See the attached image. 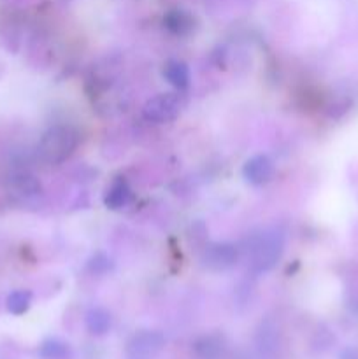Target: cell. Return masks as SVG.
Listing matches in <instances>:
<instances>
[{
  "label": "cell",
  "mask_w": 358,
  "mask_h": 359,
  "mask_svg": "<svg viewBox=\"0 0 358 359\" xmlns=\"http://www.w3.org/2000/svg\"><path fill=\"white\" fill-rule=\"evenodd\" d=\"M79 146V133L67 125H55L42 133L39 140V154L46 163L58 165L69 160Z\"/></svg>",
  "instance_id": "6da1fadb"
},
{
  "label": "cell",
  "mask_w": 358,
  "mask_h": 359,
  "mask_svg": "<svg viewBox=\"0 0 358 359\" xmlns=\"http://www.w3.org/2000/svg\"><path fill=\"white\" fill-rule=\"evenodd\" d=\"M340 359H358V353L353 349H347L340 354Z\"/></svg>",
  "instance_id": "9a60e30c"
},
{
  "label": "cell",
  "mask_w": 358,
  "mask_h": 359,
  "mask_svg": "<svg viewBox=\"0 0 358 359\" xmlns=\"http://www.w3.org/2000/svg\"><path fill=\"white\" fill-rule=\"evenodd\" d=\"M32 305V293L27 290H16L7 297L6 309L13 316H21L30 309Z\"/></svg>",
  "instance_id": "4fadbf2b"
},
{
  "label": "cell",
  "mask_w": 358,
  "mask_h": 359,
  "mask_svg": "<svg viewBox=\"0 0 358 359\" xmlns=\"http://www.w3.org/2000/svg\"><path fill=\"white\" fill-rule=\"evenodd\" d=\"M284 238L277 230H263L248 241L246 258L255 272H267L279 262L283 255Z\"/></svg>",
  "instance_id": "7a4b0ae2"
},
{
  "label": "cell",
  "mask_w": 358,
  "mask_h": 359,
  "mask_svg": "<svg viewBox=\"0 0 358 359\" xmlns=\"http://www.w3.org/2000/svg\"><path fill=\"white\" fill-rule=\"evenodd\" d=\"M111 314L105 309H91L86 314V328L91 335L102 337L111 330Z\"/></svg>",
  "instance_id": "8fae6325"
},
{
  "label": "cell",
  "mask_w": 358,
  "mask_h": 359,
  "mask_svg": "<svg viewBox=\"0 0 358 359\" xmlns=\"http://www.w3.org/2000/svg\"><path fill=\"white\" fill-rule=\"evenodd\" d=\"M164 23L174 35H188L195 28V18L185 9H172L165 14Z\"/></svg>",
  "instance_id": "9c48e42d"
},
{
  "label": "cell",
  "mask_w": 358,
  "mask_h": 359,
  "mask_svg": "<svg viewBox=\"0 0 358 359\" xmlns=\"http://www.w3.org/2000/svg\"><path fill=\"white\" fill-rule=\"evenodd\" d=\"M7 191L18 202H28V200L39 196L42 186L34 174L27 170H16L7 177Z\"/></svg>",
  "instance_id": "5b68a950"
},
{
  "label": "cell",
  "mask_w": 358,
  "mask_h": 359,
  "mask_svg": "<svg viewBox=\"0 0 358 359\" xmlns=\"http://www.w3.org/2000/svg\"><path fill=\"white\" fill-rule=\"evenodd\" d=\"M193 353L199 359H221L225 354L223 340L214 335H204L193 344Z\"/></svg>",
  "instance_id": "30bf717a"
},
{
  "label": "cell",
  "mask_w": 358,
  "mask_h": 359,
  "mask_svg": "<svg viewBox=\"0 0 358 359\" xmlns=\"http://www.w3.org/2000/svg\"><path fill=\"white\" fill-rule=\"evenodd\" d=\"M132 189H130L128 182L123 181V179H118V181L112 182L107 188L104 196V202L107 205V209L111 210H121L126 209V207L132 203Z\"/></svg>",
  "instance_id": "ba28073f"
},
{
  "label": "cell",
  "mask_w": 358,
  "mask_h": 359,
  "mask_svg": "<svg viewBox=\"0 0 358 359\" xmlns=\"http://www.w3.org/2000/svg\"><path fill=\"white\" fill-rule=\"evenodd\" d=\"M164 346L165 337L160 332L144 330L126 342L125 359H157Z\"/></svg>",
  "instance_id": "3957f363"
},
{
  "label": "cell",
  "mask_w": 358,
  "mask_h": 359,
  "mask_svg": "<svg viewBox=\"0 0 358 359\" xmlns=\"http://www.w3.org/2000/svg\"><path fill=\"white\" fill-rule=\"evenodd\" d=\"M39 354L44 359H67L70 356V349L65 342H62V340L48 339L42 342Z\"/></svg>",
  "instance_id": "5bb4252c"
},
{
  "label": "cell",
  "mask_w": 358,
  "mask_h": 359,
  "mask_svg": "<svg viewBox=\"0 0 358 359\" xmlns=\"http://www.w3.org/2000/svg\"><path fill=\"white\" fill-rule=\"evenodd\" d=\"M239 259V249L228 242H218L206 248L202 255V262L211 270H227L234 266Z\"/></svg>",
  "instance_id": "8992f818"
},
{
  "label": "cell",
  "mask_w": 358,
  "mask_h": 359,
  "mask_svg": "<svg viewBox=\"0 0 358 359\" xmlns=\"http://www.w3.org/2000/svg\"><path fill=\"white\" fill-rule=\"evenodd\" d=\"M242 174H244L246 181L251 182V184H267L274 177V163L269 156L258 154V156H253L251 160L246 161Z\"/></svg>",
  "instance_id": "52a82bcc"
},
{
  "label": "cell",
  "mask_w": 358,
  "mask_h": 359,
  "mask_svg": "<svg viewBox=\"0 0 358 359\" xmlns=\"http://www.w3.org/2000/svg\"><path fill=\"white\" fill-rule=\"evenodd\" d=\"M181 112V102L174 93H160L150 98L142 109L144 118L150 123L164 125V123L174 121Z\"/></svg>",
  "instance_id": "277c9868"
},
{
  "label": "cell",
  "mask_w": 358,
  "mask_h": 359,
  "mask_svg": "<svg viewBox=\"0 0 358 359\" xmlns=\"http://www.w3.org/2000/svg\"><path fill=\"white\" fill-rule=\"evenodd\" d=\"M164 76L165 79H167L172 86L178 88V90H185L190 84L188 67L183 62H178V60H172V62H168L167 65H165Z\"/></svg>",
  "instance_id": "7c38bea8"
}]
</instances>
